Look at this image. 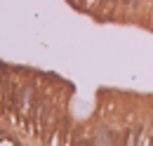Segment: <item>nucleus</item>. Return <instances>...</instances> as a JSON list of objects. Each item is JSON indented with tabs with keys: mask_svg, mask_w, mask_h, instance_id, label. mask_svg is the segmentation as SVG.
<instances>
[{
	"mask_svg": "<svg viewBox=\"0 0 153 146\" xmlns=\"http://www.w3.org/2000/svg\"><path fill=\"white\" fill-rule=\"evenodd\" d=\"M66 85L52 73L0 61V146L78 144L80 127L66 111Z\"/></svg>",
	"mask_w": 153,
	"mask_h": 146,
	"instance_id": "f257e3e1",
	"label": "nucleus"
}]
</instances>
